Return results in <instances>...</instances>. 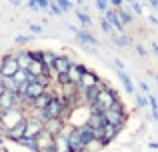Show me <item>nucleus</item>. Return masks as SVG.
<instances>
[{"label":"nucleus","mask_w":158,"mask_h":152,"mask_svg":"<svg viewBox=\"0 0 158 152\" xmlns=\"http://www.w3.org/2000/svg\"><path fill=\"white\" fill-rule=\"evenodd\" d=\"M26 70L30 72L32 76H38V74H50L48 66L42 62V60H32V62L28 64V68H26Z\"/></svg>","instance_id":"obj_13"},{"label":"nucleus","mask_w":158,"mask_h":152,"mask_svg":"<svg viewBox=\"0 0 158 152\" xmlns=\"http://www.w3.org/2000/svg\"><path fill=\"white\" fill-rule=\"evenodd\" d=\"M134 98H136V106L138 108H146L148 106V96L144 92H134Z\"/></svg>","instance_id":"obj_27"},{"label":"nucleus","mask_w":158,"mask_h":152,"mask_svg":"<svg viewBox=\"0 0 158 152\" xmlns=\"http://www.w3.org/2000/svg\"><path fill=\"white\" fill-rule=\"evenodd\" d=\"M10 2H12V4H20V0H10Z\"/></svg>","instance_id":"obj_50"},{"label":"nucleus","mask_w":158,"mask_h":152,"mask_svg":"<svg viewBox=\"0 0 158 152\" xmlns=\"http://www.w3.org/2000/svg\"><path fill=\"white\" fill-rule=\"evenodd\" d=\"M72 66V62H70L68 56H56L52 62V70L56 72V74H62V72H68V68Z\"/></svg>","instance_id":"obj_11"},{"label":"nucleus","mask_w":158,"mask_h":152,"mask_svg":"<svg viewBox=\"0 0 158 152\" xmlns=\"http://www.w3.org/2000/svg\"><path fill=\"white\" fill-rule=\"evenodd\" d=\"M68 136V146H70V152H84V142H82L80 134H78V130H72V132L66 134Z\"/></svg>","instance_id":"obj_9"},{"label":"nucleus","mask_w":158,"mask_h":152,"mask_svg":"<svg viewBox=\"0 0 158 152\" xmlns=\"http://www.w3.org/2000/svg\"><path fill=\"white\" fill-rule=\"evenodd\" d=\"M116 12H118V16H120V20H122V24H124V26L132 22V14L126 10V8H122V6H120V8H116Z\"/></svg>","instance_id":"obj_26"},{"label":"nucleus","mask_w":158,"mask_h":152,"mask_svg":"<svg viewBox=\"0 0 158 152\" xmlns=\"http://www.w3.org/2000/svg\"><path fill=\"white\" fill-rule=\"evenodd\" d=\"M28 8H30V10H40V6H38V0H28Z\"/></svg>","instance_id":"obj_40"},{"label":"nucleus","mask_w":158,"mask_h":152,"mask_svg":"<svg viewBox=\"0 0 158 152\" xmlns=\"http://www.w3.org/2000/svg\"><path fill=\"white\" fill-rule=\"evenodd\" d=\"M50 100H52V96H48V94L44 92V94H40L38 98H34L32 102H34V106H36L38 110H42V108H46V104H48Z\"/></svg>","instance_id":"obj_25"},{"label":"nucleus","mask_w":158,"mask_h":152,"mask_svg":"<svg viewBox=\"0 0 158 152\" xmlns=\"http://www.w3.org/2000/svg\"><path fill=\"white\" fill-rule=\"evenodd\" d=\"M30 30L34 32V34H38V32H42V26H38V24H32V26H30Z\"/></svg>","instance_id":"obj_43"},{"label":"nucleus","mask_w":158,"mask_h":152,"mask_svg":"<svg viewBox=\"0 0 158 152\" xmlns=\"http://www.w3.org/2000/svg\"><path fill=\"white\" fill-rule=\"evenodd\" d=\"M148 22H150L152 26H158V16H154V14H150V16H148Z\"/></svg>","instance_id":"obj_41"},{"label":"nucleus","mask_w":158,"mask_h":152,"mask_svg":"<svg viewBox=\"0 0 158 152\" xmlns=\"http://www.w3.org/2000/svg\"><path fill=\"white\" fill-rule=\"evenodd\" d=\"M154 80H156V82H158V74H154Z\"/></svg>","instance_id":"obj_51"},{"label":"nucleus","mask_w":158,"mask_h":152,"mask_svg":"<svg viewBox=\"0 0 158 152\" xmlns=\"http://www.w3.org/2000/svg\"><path fill=\"white\" fill-rule=\"evenodd\" d=\"M98 76L94 74L92 70H84V74H82V78H80V82H78V94H82L88 86H94V84H98Z\"/></svg>","instance_id":"obj_8"},{"label":"nucleus","mask_w":158,"mask_h":152,"mask_svg":"<svg viewBox=\"0 0 158 152\" xmlns=\"http://www.w3.org/2000/svg\"><path fill=\"white\" fill-rule=\"evenodd\" d=\"M58 82H60V84L62 86H64V84H68V74H66V72H62V74H58Z\"/></svg>","instance_id":"obj_38"},{"label":"nucleus","mask_w":158,"mask_h":152,"mask_svg":"<svg viewBox=\"0 0 158 152\" xmlns=\"http://www.w3.org/2000/svg\"><path fill=\"white\" fill-rule=\"evenodd\" d=\"M148 148H152V150H158V142H148Z\"/></svg>","instance_id":"obj_48"},{"label":"nucleus","mask_w":158,"mask_h":152,"mask_svg":"<svg viewBox=\"0 0 158 152\" xmlns=\"http://www.w3.org/2000/svg\"><path fill=\"white\" fill-rule=\"evenodd\" d=\"M96 8L100 12H106V8H108V0H96Z\"/></svg>","instance_id":"obj_37"},{"label":"nucleus","mask_w":158,"mask_h":152,"mask_svg":"<svg viewBox=\"0 0 158 152\" xmlns=\"http://www.w3.org/2000/svg\"><path fill=\"white\" fill-rule=\"evenodd\" d=\"M34 80L40 82L42 86H48L50 84V74H38V76H34Z\"/></svg>","instance_id":"obj_33"},{"label":"nucleus","mask_w":158,"mask_h":152,"mask_svg":"<svg viewBox=\"0 0 158 152\" xmlns=\"http://www.w3.org/2000/svg\"><path fill=\"white\" fill-rule=\"evenodd\" d=\"M114 66L118 68V70H124V64H122V60H118V58H114Z\"/></svg>","instance_id":"obj_45"},{"label":"nucleus","mask_w":158,"mask_h":152,"mask_svg":"<svg viewBox=\"0 0 158 152\" xmlns=\"http://www.w3.org/2000/svg\"><path fill=\"white\" fill-rule=\"evenodd\" d=\"M126 2H134V0H126Z\"/></svg>","instance_id":"obj_52"},{"label":"nucleus","mask_w":158,"mask_h":152,"mask_svg":"<svg viewBox=\"0 0 158 152\" xmlns=\"http://www.w3.org/2000/svg\"><path fill=\"white\" fill-rule=\"evenodd\" d=\"M54 146H56V152H70V146H68V136H66L64 132L54 134Z\"/></svg>","instance_id":"obj_18"},{"label":"nucleus","mask_w":158,"mask_h":152,"mask_svg":"<svg viewBox=\"0 0 158 152\" xmlns=\"http://www.w3.org/2000/svg\"><path fill=\"white\" fill-rule=\"evenodd\" d=\"M118 78H120V82H122L124 90H126L128 94H134V92H136V88H134V82L130 80V76H128L124 70H118Z\"/></svg>","instance_id":"obj_22"},{"label":"nucleus","mask_w":158,"mask_h":152,"mask_svg":"<svg viewBox=\"0 0 158 152\" xmlns=\"http://www.w3.org/2000/svg\"><path fill=\"white\" fill-rule=\"evenodd\" d=\"M28 36H18V38H16V44H24V42H28Z\"/></svg>","instance_id":"obj_44"},{"label":"nucleus","mask_w":158,"mask_h":152,"mask_svg":"<svg viewBox=\"0 0 158 152\" xmlns=\"http://www.w3.org/2000/svg\"><path fill=\"white\" fill-rule=\"evenodd\" d=\"M18 70H20V66H18V60H16V56H14V54L4 56L2 62H0V76H2V78H12Z\"/></svg>","instance_id":"obj_5"},{"label":"nucleus","mask_w":158,"mask_h":152,"mask_svg":"<svg viewBox=\"0 0 158 152\" xmlns=\"http://www.w3.org/2000/svg\"><path fill=\"white\" fill-rule=\"evenodd\" d=\"M100 28H102V30L106 32V34H112V32H114V28H112V24H110V22L106 20V16H104V18L100 20Z\"/></svg>","instance_id":"obj_32"},{"label":"nucleus","mask_w":158,"mask_h":152,"mask_svg":"<svg viewBox=\"0 0 158 152\" xmlns=\"http://www.w3.org/2000/svg\"><path fill=\"white\" fill-rule=\"evenodd\" d=\"M136 54H138L140 58H146V56H148V50L142 46V44H136Z\"/></svg>","instance_id":"obj_34"},{"label":"nucleus","mask_w":158,"mask_h":152,"mask_svg":"<svg viewBox=\"0 0 158 152\" xmlns=\"http://www.w3.org/2000/svg\"><path fill=\"white\" fill-rule=\"evenodd\" d=\"M48 8H50V12H52V14H56V16H60V14H62V10L58 8V4L54 2V0H52L50 4H48Z\"/></svg>","instance_id":"obj_35"},{"label":"nucleus","mask_w":158,"mask_h":152,"mask_svg":"<svg viewBox=\"0 0 158 152\" xmlns=\"http://www.w3.org/2000/svg\"><path fill=\"white\" fill-rule=\"evenodd\" d=\"M44 130H48L50 134H58L64 130V122H62V118H48L44 122Z\"/></svg>","instance_id":"obj_14"},{"label":"nucleus","mask_w":158,"mask_h":152,"mask_svg":"<svg viewBox=\"0 0 158 152\" xmlns=\"http://www.w3.org/2000/svg\"><path fill=\"white\" fill-rule=\"evenodd\" d=\"M84 70H86L84 66H70L68 72H66V74H68V80L74 82V84H78L80 78H82V74H84Z\"/></svg>","instance_id":"obj_20"},{"label":"nucleus","mask_w":158,"mask_h":152,"mask_svg":"<svg viewBox=\"0 0 158 152\" xmlns=\"http://www.w3.org/2000/svg\"><path fill=\"white\" fill-rule=\"evenodd\" d=\"M16 60H18L20 68H28V64L34 58H32V52H18V54H16Z\"/></svg>","instance_id":"obj_24"},{"label":"nucleus","mask_w":158,"mask_h":152,"mask_svg":"<svg viewBox=\"0 0 158 152\" xmlns=\"http://www.w3.org/2000/svg\"><path fill=\"white\" fill-rule=\"evenodd\" d=\"M22 118H24V114L20 112V110H16L14 106L8 108V110H2V114H0V128H2L4 132H10Z\"/></svg>","instance_id":"obj_3"},{"label":"nucleus","mask_w":158,"mask_h":152,"mask_svg":"<svg viewBox=\"0 0 158 152\" xmlns=\"http://www.w3.org/2000/svg\"><path fill=\"white\" fill-rule=\"evenodd\" d=\"M24 130H26V118H22V120H20L18 124H16L14 128L8 132V136H10L12 140H18V138H22V136H24Z\"/></svg>","instance_id":"obj_21"},{"label":"nucleus","mask_w":158,"mask_h":152,"mask_svg":"<svg viewBox=\"0 0 158 152\" xmlns=\"http://www.w3.org/2000/svg\"><path fill=\"white\" fill-rule=\"evenodd\" d=\"M108 2H110L114 8H120V6H122V2H124V0H108Z\"/></svg>","instance_id":"obj_42"},{"label":"nucleus","mask_w":158,"mask_h":152,"mask_svg":"<svg viewBox=\"0 0 158 152\" xmlns=\"http://www.w3.org/2000/svg\"><path fill=\"white\" fill-rule=\"evenodd\" d=\"M102 114H104L108 124H114V126H118V128H122L124 122H126V112H124V106L120 104V100H116L114 104H112L110 108H106Z\"/></svg>","instance_id":"obj_2"},{"label":"nucleus","mask_w":158,"mask_h":152,"mask_svg":"<svg viewBox=\"0 0 158 152\" xmlns=\"http://www.w3.org/2000/svg\"><path fill=\"white\" fill-rule=\"evenodd\" d=\"M54 58H56V54H54V52H42V62L46 64V66H50V68H52Z\"/></svg>","instance_id":"obj_30"},{"label":"nucleus","mask_w":158,"mask_h":152,"mask_svg":"<svg viewBox=\"0 0 158 152\" xmlns=\"http://www.w3.org/2000/svg\"><path fill=\"white\" fill-rule=\"evenodd\" d=\"M20 98H22V96H20L18 92H14V90H10V88L2 90V92H0V110L12 108V106L20 100Z\"/></svg>","instance_id":"obj_6"},{"label":"nucleus","mask_w":158,"mask_h":152,"mask_svg":"<svg viewBox=\"0 0 158 152\" xmlns=\"http://www.w3.org/2000/svg\"><path fill=\"white\" fill-rule=\"evenodd\" d=\"M102 86H104V84H102V82H98V84H94V86H88V88H86L84 92H82L88 104H92V102L98 98V92H100V88H102Z\"/></svg>","instance_id":"obj_19"},{"label":"nucleus","mask_w":158,"mask_h":152,"mask_svg":"<svg viewBox=\"0 0 158 152\" xmlns=\"http://www.w3.org/2000/svg\"><path fill=\"white\" fill-rule=\"evenodd\" d=\"M78 134H80V138H82V142H84V146L88 148L92 142H96L94 140V134H92V128H90L88 124H84V126H78Z\"/></svg>","instance_id":"obj_16"},{"label":"nucleus","mask_w":158,"mask_h":152,"mask_svg":"<svg viewBox=\"0 0 158 152\" xmlns=\"http://www.w3.org/2000/svg\"><path fill=\"white\" fill-rule=\"evenodd\" d=\"M118 100V96H116V92L112 88H106V86H102L100 92H98V98L90 104V112H104L106 108H110L114 102Z\"/></svg>","instance_id":"obj_1"},{"label":"nucleus","mask_w":158,"mask_h":152,"mask_svg":"<svg viewBox=\"0 0 158 152\" xmlns=\"http://www.w3.org/2000/svg\"><path fill=\"white\" fill-rule=\"evenodd\" d=\"M86 124H88L90 128H104L106 118H104V114H102V112H90V116H88V120H86Z\"/></svg>","instance_id":"obj_15"},{"label":"nucleus","mask_w":158,"mask_h":152,"mask_svg":"<svg viewBox=\"0 0 158 152\" xmlns=\"http://www.w3.org/2000/svg\"><path fill=\"white\" fill-rule=\"evenodd\" d=\"M104 16H106L108 22L112 24V28H114V30H120V32L124 30V24H122V20H120V16H118V12H116V8H106Z\"/></svg>","instance_id":"obj_10"},{"label":"nucleus","mask_w":158,"mask_h":152,"mask_svg":"<svg viewBox=\"0 0 158 152\" xmlns=\"http://www.w3.org/2000/svg\"><path fill=\"white\" fill-rule=\"evenodd\" d=\"M130 6H132V10H134V12H136L138 16H140V14L144 12V10H142V4H140V2H136V0H134V2H130Z\"/></svg>","instance_id":"obj_36"},{"label":"nucleus","mask_w":158,"mask_h":152,"mask_svg":"<svg viewBox=\"0 0 158 152\" xmlns=\"http://www.w3.org/2000/svg\"><path fill=\"white\" fill-rule=\"evenodd\" d=\"M150 48H152V52H154V54L158 56V44H156V42H152V46H150Z\"/></svg>","instance_id":"obj_49"},{"label":"nucleus","mask_w":158,"mask_h":152,"mask_svg":"<svg viewBox=\"0 0 158 152\" xmlns=\"http://www.w3.org/2000/svg\"><path fill=\"white\" fill-rule=\"evenodd\" d=\"M48 0H38V6H40V10H42V8H48Z\"/></svg>","instance_id":"obj_46"},{"label":"nucleus","mask_w":158,"mask_h":152,"mask_svg":"<svg viewBox=\"0 0 158 152\" xmlns=\"http://www.w3.org/2000/svg\"><path fill=\"white\" fill-rule=\"evenodd\" d=\"M148 4H150L152 10H158V0H148Z\"/></svg>","instance_id":"obj_47"},{"label":"nucleus","mask_w":158,"mask_h":152,"mask_svg":"<svg viewBox=\"0 0 158 152\" xmlns=\"http://www.w3.org/2000/svg\"><path fill=\"white\" fill-rule=\"evenodd\" d=\"M76 16H78V20H80V24L82 26H90L92 24V18H90L86 12H82V10H76Z\"/></svg>","instance_id":"obj_29"},{"label":"nucleus","mask_w":158,"mask_h":152,"mask_svg":"<svg viewBox=\"0 0 158 152\" xmlns=\"http://www.w3.org/2000/svg\"><path fill=\"white\" fill-rule=\"evenodd\" d=\"M36 144H38V152H56V146H54V134H50L48 130H40L34 136Z\"/></svg>","instance_id":"obj_4"},{"label":"nucleus","mask_w":158,"mask_h":152,"mask_svg":"<svg viewBox=\"0 0 158 152\" xmlns=\"http://www.w3.org/2000/svg\"><path fill=\"white\" fill-rule=\"evenodd\" d=\"M120 132V128L118 126H114V124H104V138H102V142H100V146H106L108 142H112L116 138V134Z\"/></svg>","instance_id":"obj_17"},{"label":"nucleus","mask_w":158,"mask_h":152,"mask_svg":"<svg viewBox=\"0 0 158 152\" xmlns=\"http://www.w3.org/2000/svg\"><path fill=\"white\" fill-rule=\"evenodd\" d=\"M44 90H46V86H42L40 82H36L34 76L30 74V80H28L26 90H24V96H26L28 100H34V98H38L40 94H44Z\"/></svg>","instance_id":"obj_7"},{"label":"nucleus","mask_w":158,"mask_h":152,"mask_svg":"<svg viewBox=\"0 0 158 152\" xmlns=\"http://www.w3.org/2000/svg\"><path fill=\"white\" fill-rule=\"evenodd\" d=\"M42 128H44V124L40 120H26V130H24L22 138H34Z\"/></svg>","instance_id":"obj_12"},{"label":"nucleus","mask_w":158,"mask_h":152,"mask_svg":"<svg viewBox=\"0 0 158 152\" xmlns=\"http://www.w3.org/2000/svg\"><path fill=\"white\" fill-rule=\"evenodd\" d=\"M112 42L116 44V46H128L130 44V38L124 34H118V36H112Z\"/></svg>","instance_id":"obj_28"},{"label":"nucleus","mask_w":158,"mask_h":152,"mask_svg":"<svg viewBox=\"0 0 158 152\" xmlns=\"http://www.w3.org/2000/svg\"><path fill=\"white\" fill-rule=\"evenodd\" d=\"M54 2L58 4V8H60L62 12H68L70 8H72V2H70V0H54Z\"/></svg>","instance_id":"obj_31"},{"label":"nucleus","mask_w":158,"mask_h":152,"mask_svg":"<svg viewBox=\"0 0 158 152\" xmlns=\"http://www.w3.org/2000/svg\"><path fill=\"white\" fill-rule=\"evenodd\" d=\"M138 86H140V92H144V94H150V86H148L146 82H138Z\"/></svg>","instance_id":"obj_39"},{"label":"nucleus","mask_w":158,"mask_h":152,"mask_svg":"<svg viewBox=\"0 0 158 152\" xmlns=\"http://www.w3.org/2000/svg\"><path fill=\"white\" fill-rule=\"evenodd\" d=\"M76 36H78V40H80L82 44H88V46H98V38H94L90 32H86V30H78V32H76Z\"/></svg>","instance_id":"obj_23"}]
</instances>
